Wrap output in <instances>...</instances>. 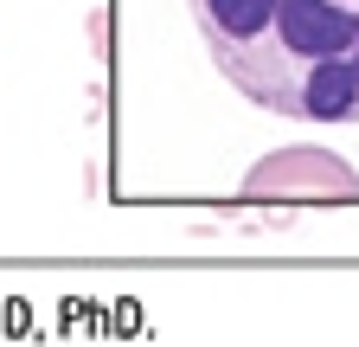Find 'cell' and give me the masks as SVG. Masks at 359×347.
<instances>
[{"label": "cell", "instance_id": "obj_2", "mask_svg": "<svg viewBox=\"0 0 359 347\" xmlns=\"http://www.w3.org/2000/svg\"><path fill=\"white\" fill-rule=\"evenodd\" d=\"M90 46L109 52V13H90Z\"/></svg>", "mask_w": 359, "mask_h": 347}, {"label": "cell", "instance_id": "obj_1", "mask_svg": "<svg viewBox=\"0 0 359 347\" xmlns=\"http://www.w3.org/2000/svg\"><path fill=\"white\" fill-rule=\"evenodd\" d=\"M187 13L212 71L257 116L302 129L244 199H359V174L327 142L359 129V0H187Z\"/></svg>", "mask_w": 359, "mask_h": 347}]
</instances>
